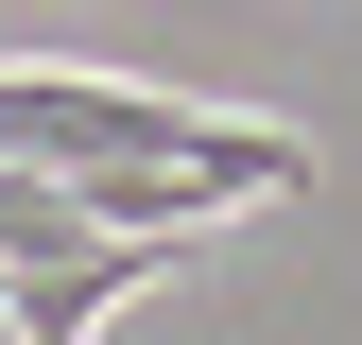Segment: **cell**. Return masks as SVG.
Here are the masks:
<instances>
[{"label":"cell","instance_id":"6da1fadb","mask_svg":"<svg viewBox=\"0 0 362 345\" xmlns=\"http://www.w3.org/2000/svg\"><path fill=\"white\" fill-rule=\"evenodd\" d=\"M173 259H190V242H69V259H18L0 311H18V345H86L139 276H173Z\"/></svg>","mask_w":362,"mask_h":345}]
</instances>
